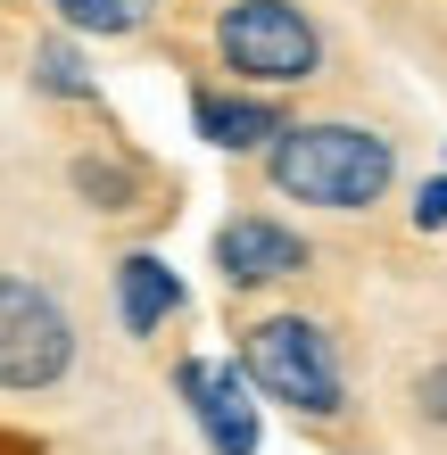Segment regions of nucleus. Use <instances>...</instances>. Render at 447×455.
I'll use <instances>...</instances> for the list:
<instances>
[{"mask_svg": "<svg viewBox=\"0 0 447 455\" xmlns=\"http://www.w3.org/2000/svg\"><path fill=\"white\" fill-rule=\"evenodd\" d=\"M266 174H274L282 199L356 216V207H373L389 191L398 157H389V141H381V132H364V124H291L266 149Z\"/></svg>", "mask_w": 447, "mask_h": 455, "instance_id": "nucleus-1", "label": "nucleus"}, {"mask_svg": "<svg viewBox=\"0 0 447 455\" xmlns=\"http://www.w3.org/2000/svg\"><path fill=\"white\" fill-rule=\"evenodd\" d=\"M34 84H42V92H59V100H92V92H100L75 42H42V50H34Z\"/></svg>", "mask_w": 447, "mask_h": 455, "instance_id": "nucleus-9", "label": "nucleus"}, {"mask_svg": "<svg viewBox=\"0 0 447 455\" xmlns=\"http://www.w3.org/2000/svg\"><path fill=\"white\" fill-rule=\"evenodd\" d=\"M414 406H423V422H447V364H431L414 381Z\"/></svg>", "mask_w": 447, "mask_h": 455, "instance_id": "nucleus-13", "label": "nucleus"}, {"mask_svg": "<svg viewBox=\"0 0 447 455\" xmlns=\"http://www.w3.org/2000/svg\"><path fill=\"white\" fill-rule=\"evenodd\" d=\"M75 364V323L42 282L0 274V389H50Z\"/></svg>", "mask_w": 447, "mask_h": 455, "instance_id": "nucleus-4", "label": "nucleus"}, {"mask_svg": "<svg viewBox=\"0 0 447 455\" xmlns=\"http://www.w3.org/2000/svg\"><path fill=\"white\" fill-rule=\"evenodd\" d=\"M414 224H423V232H439V224H447V174H431L423 191H414Z\"/></svg>", "mask_w": 447, "mask_h": 455, "instance_id": "nucleus-12", "label": "nucleus"}, {"mask_svg": "<svg viewBox=\"0 0 447 455\" xmlns=\"http://www.w3.org/2000/svg\"><path fill=\"white\" fill-rule=\"evenodd\" d=\"M174 389H182V406H191V422L207 431L216 455H257V406H249V372L241 364L191 356L174 372Z\"/></svg>", "mask_w": 447, "mask_h": 455, "instance_id": "nucleus-5", "label": "nucleus"}, {"mask_svg": "<svg viewBox=\"0 0 447 455\" xmlns=\"http://www.w3.org/2000/svg\"><path fill=\"white\" fill-rule=\"evenodd\" d=\"M191 116H199V132H207L216 149H274L282 132H291L266 100H232V92H199Z\"/></svg>", "mask_w": 447, "mask_h": 455, "instance_id": "nucleus-8", "label": "nucleus"}, {"mask_svg": "<svg viewBox=\"0 0 447 455\" xmlns=\"http://www.w3.org/2000/svg\"><path fill=\"white\" fill-rule=\"evenodd\" d=\"M241 372L266 397H282L291 414H315V422H331L339 406H348L339 347H331L323 323H307V315H266V323L249 331V347H241Z\"/></svg>", "mask_w": 447, "mask_h": 455, "instance_id": "nucleus-2", "label": "nucleus"}, {"mask_svg": "<svg viewBox=\"0 0 447 455\" xmlns=\"http://www.w3.org/2000/svg\"><path fill=\"white\" fill-rule=\"evenodd\" d=\"M75 182L92 191V207H124V191H133V182H124V174H108L100 157H84V166H75Z\"/></svg>", "mask_w": 447, "mask_h": 455, "instance_id": "nucleus-11", "label": "nucleus"}, {"mask_svg": "<svg viewBox=\"0 0 447 455\" xmlns=\"http://www.w3.org/2000/svg\"><path fill=\"white\" fill-rule=\"evenodd\" d=\"M216 265H224V282H291L307 265V240L274 216H232L216 232Z\"/></svg>", "mask_w": 447, "mask_h": 455, "instance_id": "nucleus-6", "label": "nucleus"}, {"mask_svg": "<svg viewBox=\"0 0 447 455\" xmlns=\"http://www.w3.org/2000/svg\"><path fill=\"white\" fill-rule=\"evenodd\" d=\"M116 307H124V331L149 339L166 315H182V274H174L166 257H149V249L124 257V265H116Z\"/></svg>", "mask_w": 447, "mask_h": 455, "instance_id": "nucleus-7", "label": "nucleus"}, {"mask_svg": "<svg viewBox=\"0 0 447 455\" xmlns=\"http://www.w3.org/2000/svg\"><path fill=\"white\" fill-rule=\"evenodd\" d=\"M75 34H133L141 25V0H50Z\"/></svg>", "mask_w": 447, "mask_h": 455, "instance_id": "nucleus-10", "label": "nucleus"}, {"mask_svg": "<svg viewBox=\"0 0 447 455\" xmlns=\"http://www.w3.org/2000/svg\"><path fill=\"white\" fill-rule=\"evenodd\" d=\"M216 50L257 92L307 84V75L323 67V34H315V17L299 9V0H232V9L216 17Z\"/></svg>", "mask_w": 447, "mask_h": 455, "instance_id": "nucleus-3", "label": "nucleus"}]
</instances>
